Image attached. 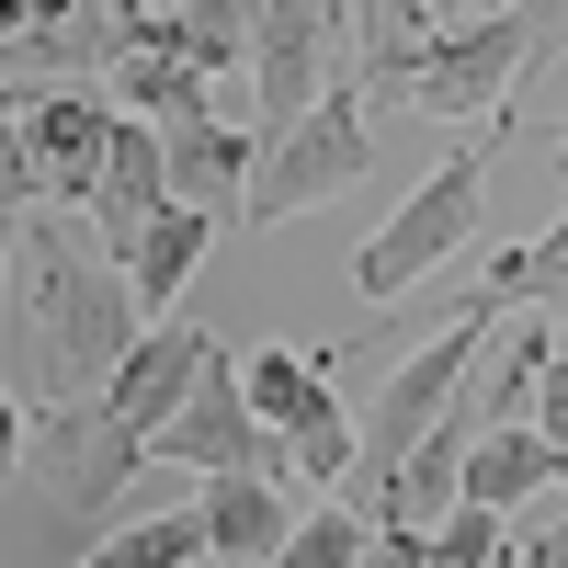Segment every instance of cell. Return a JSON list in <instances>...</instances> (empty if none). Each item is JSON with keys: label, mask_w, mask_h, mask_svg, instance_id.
<instances>
[{"label": "cell", "mask_w": 568, "mask_h": 568, "mask_svg": "<svg viewBox=\"0 0 568 568\" xmlns=\"http://www.w3.org/2000/svg\"><path fill=\"white\" fill-rule=\"evenodd\" d=\"M557 216H568V160H557Z\"/></svg>", "instance_id": "cell-30"}, {"label": "cell", "mask_w": 568, "mask_h": 568, "mask_svg": "<svg viewBox=\"0 0 568 568\" xmlns=\"http://www.w3.org/2000/svg\"><path fill=\"white\" fill-rule=\"evenodd\" d=\"M364 103H398V114H455V125H478L500 114L511 91H524L535 69V45H524V12H478V23H433V34H387V23H364Z\"/></svg>", "instance_id": "cell-2"}, {"label": "cell", "mask_w": 568, "mask_h": 568, "mask_svg": "<svg viewBox=\"0 0 568 568\" xmlns=\"http://www.w3.org/2000/svg\"><path fill=\"white\" fill-rule=\"evenodd\" d=\"M535 433L557 444V466H568V342L546 353V375H535Z\"/></svg>", "instance_id": "cell-23"}, {"label": "cell", "mask_w": 568, "mask_h": 568, "mask_svg": "<svg viewBox=\"0 0 568 568\" xmlns=\"http://www.w3.org/2000/svg\"><path fill=\"white\" fill-rule=\"evenodd\" d=\"M489 568H535V546H524V535H500V557H489Z\"/></svg>", "instance_id": "cell-29"}, {"label": "cell", "mask_w": 568, "mask_h": 568, "mask_svg": "<svg viewBox=\"0 0 568 568\" xmlns=\"http://www.w3.org/2000/svg\"><path fill=\"white\" fill-rule=\"evenodd\" d=\"M136 466H149V433L114 420V398H34L23 409V489L58 511L45 535H58L69 557L114 535V500H125Z\"/></svg>", "instance_id": "cell-4"}, {"label": "cell", "mask_w": 568, "mask_h": 568, "mask_svg": "<svg viewBox=\"0 0 568 568\" xmlns=\"http://www.w3.org/2000/svg\"><path fill=\"white\" fill-rule=\"evenodd\" d=\"M546 353H557V329H511L500 387H489V409H478V420H535V375H546Z\"/></svg>", "instance_id": "cell-20"}, {"label": "cell", "mask_w": 568, "mask_h": 568, "mask_svg": "<svg viewBox=\"0 0 568 568\" xmlns=\"http://www.w3.org/2000/svg\"><path fill=\"white\" fill-rule=\"evenodd\" d=\"M23 205H45V160H34V136L12 114V125H0V216H23Z\"/></svg>", "instance_id": "cell-21"}, {"label": "cell", "mask_w": 568, "mask_h": 568, "mask_svg": "<svg viewBox=\"0 0 568 568\" xmlns=\"http://www.w3.org/2000/svg\"><path fill=\"white\" fill-rule=\"evenodd\" d=\"M557 478L568 466H557V444L535 420H478V444H466V500L478 511H535Z\"/></svg>", "instance_id": "cell-16"}, {"label": "cell", "mask_w": 568, "mask_h": 568, "mask_svg": "<svg viewBox=\"0 0 568 568\" xmlns=\"http://www.w3.org/2000/svg\"><path fill=\"white\" fill-rule=\"evenodd\" d=\"M364 69H342L318 91V103L262 136V160H251V194H240V227H284V216H318L329 194H353V182L375 171V125H364Z\"/></svg>", "instance_id": "cell-5"}, {"label": "cell", "mask_w": 568, "mask_h": 568, "mask_svg": "<svg viewBox=\"0 0 568 568\" xmlns=\"http://www.w3.org/2000/svg\"><path fill=\"white\" fill-rule=\"evenodd\" d=\"M511 12H524V45H535V69H557L568 58V0H511ZM524 69V80H535Z\"/></svg>", "instance_id": "cell-24"}, {"label": "cell", "mask_w": 568, "mask_h": 568, "mask_svg": "<svg viewBox=\"0 0 568 568\" xmlns=\"http://www.w3.org/2000/svg\"><path fill=\"white\" fill-rule=\"evenodd\" d=\"M23 136L45 160V205H91V182H103V149H114V91L103 80H58L23 103Z\"/></svg>", "instance_id": "cell-10"}, {"label": "cell", "mask_w": 568, "mask_h": 568, "mask_svg": "<svg viewBox=\"0 0 568 568\" xmlns=\"http://www.w3.org/2000/svg\"><path fill=\"white\" fill-rule=\"evenodd\" d=\"M342 34H353L342 0H262V23H251V69H240V80H251V103H262V136H284L329 80L353 69V45H342Z\"/></svg>", "instance_id": "cell-8"}, {"label": "cell", "mask_w": 568, "mask_h": 568, "mask_svg": "<svg viewBox=\"0 0 568 568\" xmlns=\"http://www.w3.org/2000/svg\"><path fill=\"white\" fill-rule=\"evenodd\" d=\"M160 205H171V149H160V125H149V114H125V103H114V149H103V182H91V205H80V216L103 227L114 251H136V227H149Z\"/></svg>", "instance_id": "cell-14"}, {"label": "cell", "mask_w": 568, "mask_h": 568, "mask_svg": "<svg viewBox=\"0 0 568 568\" xmlns=\"http://www.w3.org/2000/svg\"><path fill=\"white\" fill-rule=\"evenodd\" d=\"M12 478H23V398L0 387V489H12Z\"/></svg>", "instance_id": "cell-27"}, {"label": "cell", "mask_w": 568, "mask_h": 568, "mask_svg": "<svg viewBox=\"0 0 568 568\" xmlns=\"http://www.w3.org/2000/svg\"><path fill=\"white\" fill-rule=\"evenodd\" d=\"M149 12H182V0H149Z\"/></svg>", "instance_id": "cell-31"}, {"label": "cell", "mask_w": 568, "mask_h": 568, "mask_svg": "<svg viewBox=\"0 0 568 568\" xmlns=\"http://www.w3.org/2000/svg\"><path fill=\"white\" fill-rule=\"evenodd\" d=\"M194 511H205V557H227V568H273L284 535H296V511H307V489H296V478H251V466H216Z\"/></svg>", "instance_id": "cell-13"}, {"label": "cell", "mask_w": 568, "mask_h": 568, "mask_svg": "<svg viewBox=\"0 0 568 568\" xmlns=\"http://www.w3.org/2000/svg\"><path fill=\"white\" fill-rule=\"evenodd\" d=\"M149 455H160V466H194V478H216V466H251V478H296V455H284V433L251 409L240 353H227V342H205L194 387H182V409L149 433Z\"/></svg>", "instance_id": "cell-7"}, {"label": "cell", "mask_w": 568, "mask_h": 568, "mask_svg": "<svg viewBox=\"0 0 568 568\" xmlns=\"http://www.w3.org/2000/svg\"><path fill=\"white\" fill-rule=\"evenodd\" d=\"M557 296H568V216L433 273V318H511V307H557Z\"/></svg>", "instance_id": "cell-9"}, {"label": "cell", "mask_w": 568, "mask_h": 568, "mask_svg": "<svg viewBox=\"0 0 568 568\" xmlns=\"http://www.w3.org/2000/svg\"><path fill=\"white\" fill-rule=\"evenodd\" d=\"M205 557V511L182 500V511H136V524H114L103 546H80L69 568H194Z\"/></svg>", "instance_id": "cell-18"}, {"label": "cell", "mask_w": 568, "mask_h": 568, "mask_svg": "<svg viewBox=\"0 0 568 568\" xmlns=\"http://www.w3.org/2000/svg\"><path fill=\"white\" fill-rule=\"evenodd\" d=\"M353 568H433V535H420V524H375Z\"/></svg>", "instance_id": "cell-25"}, {"label": "cell", "mask_w": 568, "mask_h": 568, "mask_svg": "<svg viewBox=\"0 0 568 568\" xmlns=\"http://www.w3.org/2000/svg\"><path fill=\"white\" fill-rule=\"evenodd\" d=\"M251 23H262V0H182V12H171L182 58H194L205 80L216 69H251Z\"/></svg>", "instance_id": "cell-19"}, {"label": "cell", "mask_w": 568, "mask_h": 568, "mask_svg": "<svg viewBox=\"0 0 568 568\" xmlns=\"http://www.w3.org/2000/svg\"><path fill=\"white\" fill-rule=\"evenodd\" d=\"M478 342H489V318H444L420 353H398V364H375V398L353 409V500H375L398 478V455L433 433V420L455 409V387H466V364H478Z\"/></svg>", "instance_id": "cell-6"}, {"label": "cell", "mask_w": 568, "mask_h": 568, "mask_svg": "<svg viewBox=\"0 0 568 568\" xmlns=\"http://www.w3.org/2000/svg\"><path fill=\"white\" fill-rule=\"evenodd\" d=\"M216 240H227V216H216V205H182V194H171L149 227H136V251H125V273H136V307L160 318V307L182 296V284L205 273V251H216Z\"/></svg>", "instance_id": "cell-17"}, {"label": "cell", "mask_w": 568, "mask_h": 568, "mask_svg": "<svg viewBox=\"0 0 568 568\" xmlns=\"http://www.w3.org/2000/svg\"><path fill=\"white\" fill-rule=\"evenodd\" d=\"M160 149H171V194H182V205H216L227 227H240L251 160H262V125H227L216 103H182V114H160Z\"/></svg>", "instance_id": "cell-11"}, {"label": "cell", "mask_w": 568, "mask_h": 568, "mask_svg": "<svg viewBox=\"0 0 568 568\" xmlns=\"http://www.w3.org/2000/svg\"><path fill=\"white\" fill-rule=\"evenodd\" d=\"M524 546H535V568H568V524H524Z\"/></svg>", "instance_id": "cell-28"}, {"label": "cell", "mask_w": 568, "mask_h": 568, "mask_svg": "<svg viewBox=\"0 0 568 568\" xmlns=\"http://www.w3.org/2000/svg\"><path fill=\"white\" fill-rule=\"evenodd\" d=\"M205 342H216V329H194V318H149V329H136V342H125V364L103 375L114 420H136V433H160V420L182 409V387H194Z\"/></svg>", "instance_id": "cell-15"}, {"label": "cell", "mask_w": 568, "mask_h": 568, "mask_svg": "<svg viewBox=\"0 0 568 568\" xmlns=\"http://www.w3.org/2000/svg\"><path fill=\"white\" fill-rule=\"evenodd\" d=\"M149 329L125 251L80 205H23V342H34V398H103V375Z\"/></svg>", "instance_id": "cell-1"}, {"label": "cell", "mask_w": 568, "mask_h": 568, "mask_svg": "<svg viewBox=\"0 0 568 568\" xmlns=\"http://www.w3.org/2000/svg\"><path fill=\"white\" fill-rule=\"evenodd\" d=\"M557 160H568V125H557Z\"/></svg>", "instance_id": "cell-32"}, {"label": "cell", "mask_w": 568, "mask_h": 568, "mask_svg": "<svg viewBox=\"0 0 568 568\" xmlns=\"http://www.w3.org/2000/svg\"><path fill=\"white\" fill-rule=\"evenodd\" d=\"M103 91L125 114H182V103H205V69L182 58V34H171V12H149V0H114V69H103Z\"/></svg>", "instance_id": "cell-12"}, {"label": "cell", "mask_w": 568, "mask_h": 568, "mask_svg": "<svg viewBox=\"0 0 568 568\" xmlns=\"http://www.w3.org/2000/svg\"><path fill=\"white\" fill-rule=\"evenodd\" d=\"M500 149H511V103L466 125L455 149L433 160V182H409V205H398V216H387V227H375V240L353 251V296L398 307V296H420V284H433L444 262H466V251H478V205H489Z\"/></svg>", "instance_id": "cell-3"}, {"label": "cell", "mask_w": 568, "mask_h": 568, "mask_svg": "<svg viewBox=\"0 0 568 568\" xmlns=\"http://www.w3.org/2000/svg\"><path fill=\"white\" fill-rule=\"evenodd\" d=\"M478 12H500V0H375L364 23H387V34H433V23H478Z\"/></svg>", "instance_id": "cell-22"}, {"label": "cell", "mask_w": 568, "mask_h": 568, "mask_svg": "<svg viewBox=\"0 0 568 568\" xmlns=\"http://www.w3.org/2000/svg\"><path fill=\"white\" fill-rule=\"evenodd\" d=\"M12 262H23V216H0V364H23V342H12Z\"/></svg>", "instance_id": "cell-26"}]
</instances>
